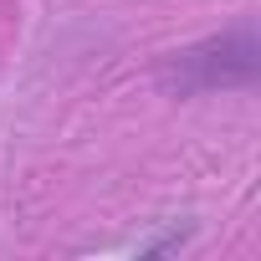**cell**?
Masks as SVG:
<instances>
[{"label": "cell", "mask_w": 261, "mask_h": 261, "mask_svg": "<svg viewBox=\"0 0 261 261\" xmlns=\"http://www.w3.org/2000/svg\"><path fill=\"white\" fill-rule=\"evenodd\" d=\"M159 87L169 97H205V92H246L261 77V41L256 26L241 21L230 31L200 36L179 51H164L154 67Z\"/></svg>", "instance_id": "1"}]
</instances>
